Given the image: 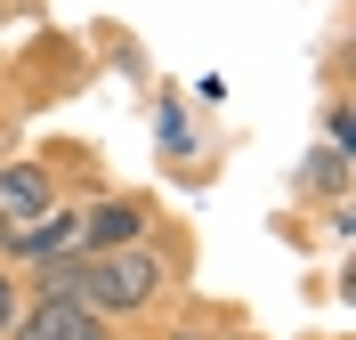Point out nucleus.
<instances>
[{
  "label": "nucleus",
  "instance_id": "f257e3e1",
  "mask_svg": "<svg viewBox=\"0 0 356 340\" xmlns=\"http://www.w3.org/2000/svg\"><path fill=\"white\" fill-rule=\"evenodd\" d=\"M178 292H195V227L162 211L146 227V243H122V251H97L89 259V308L130 340L170 308Z\"/></svg>",
  "mask_w": 356,
  "mask_h": 340
},
{
  "label": "nucleus",
  "instance_id": "f03ea898",
  "mask_svg": "<svg viewBox=\"0 0 356 340\" xmlns=\"http://www.w3.org/2000/svg\"><path fill=\"white\" fill-rule=\"evenodd\" d=\"M89 81V41H65V33H41V41H24L0 57V90L17 97L24 113L49 106V97H65Z\"/></svg>",
  "mask_w": 356,
  "mask_h": 340
},
{
  "label": "nucleus",
  "instance_id": "7ed1b4c3",
  "mask_svg": "<svg viewBox=\"0 0 356 340\" xmlns=\"http://www.w3.org/2000/svg\"><path fill=\"white\" fill-rule=\"evenodd\" d=\"M81 211V251L97 259V251H122V243H146V227L162 219V195L154 186H97Z\"/></svg>",
  "mask_w": 356,
  "mask_h": 340
},
{
  "label": "nucleus",
  "instance_id": "20e7f679",
  "mask_svg": "<svg viewBox=\"0 0 356 340\" xmlns=\"http://www.w3.org/2000/svg\"><path fill=\"white\" fill-rule=\"evenodd\" d=\"M154 154H162V170H178L186 186L211 179V154H202V138H195V106L178 97V81L154 90Z\"/></svg>",
  "mask_w": 356,
  "mask_h": 340
},
{
  "label": "nucleus",
  "instance_id": "39448f33",
  "mask_svg": "<svg viewBox=\"0 0 356 340\" xmlns=\"http://www.w3.org/2000/svg\"><path fill=\"white\" fill-rule=\"evenodd\" d=\"M291 203L300 211H340V203H356V154H340V146H300V162H291Z\"/></svg>",
  "mask_w": 356,
  "mask_h": 340
},
{
  "label": "nucleus",
  "instance_id": "423d86ee",
  "mask_svg": "<svg viewBox=\"0 0 356 340\" xmlns=\"http://www.w3.org/2000/svg\"><path fill=\"white\" fill-rule=\"evenodd\" d=\"M65 195H57V179H49V162L33 154V138H24L17 154H0V219L24 227V219H41V211H57Z\"/></svg>",
  "mask_w": 356,
  "mask_h": 340
},
{
  "label": "nucleus",
  "instance_id": "0eeeda50",
  "mask_svg": "<svg viewBox=\"0 0 356 340\" xmlns=\"http://www.w3.org/2000/svg\"><path fill=\"white\" fill-rule=\"evenodd\" d=\"M65 251H81V211L73 203H57V211H41V219H24V227H8L0 235V259L8 268H41V259H65Z\"/></svg>",
  "mask_w": 356,
  "mask_h": 340
},
{
  "label": "nucleus",
  "instance_id": "6e6552de",
  "mask_svg": "<svg viewBox=\"0 0 356 340\" xmlns=\"http://www.w3.org/2000/svg\"><path fill=\"white\" fill-rule=\"evenodd\" d=\"M33 154L49 162V179H57L65 203H89L97 186H113V179H106V154H97L89 138H73V130H41V138H33Z\"/></svg>",
  "mask_w": 356,
  "mask_h": 340
},
{
  "label": "nucleus",
  "instance_id": "1a4fd4ad",
  "mask_svg": "<svg viewBox=\"0 0 356 340\" xmlns=\"http://www.w3.org/2000/svg\"><path fill=\"white\" fill-rule=\"evenodd\" d=\"M0 340H122V332L97 308H81V300H24Z\"/></svg>",
  "mask_w": 356,
  "mask_h": 340
},
{
  "label": "nucleus",
  "instance_id": "9d476101",
  "mask_svg": "<svg viewBox=\"0 0 356 340\" xmlns=\"http://www.w3.org/2000/svg\"><path fill=\"white\" fill-rule=\"evenodd\" d=\"M227 324H243V308H227V300H202V292H178L146 332L130 340H227Z\"/></svg>",
  "mask_w": 356,
  "mask_h": 340
},
{
  "label": "nucleus",
  "instance_id": "9b49d317",
  "mask_svg": "<svg viewBox=\"0 0 356 340\" xmlns=\"http://www.w3.org/2000/svg\"><path fill=\"white\" fill-rule=\"evenodd\" d=\"M24 300H81L89 308V251H65V259L24 268Z\"/></svg>",
  "mask_w": 356,
  "mask_h": 340
},
{
  "label": "nucleus",
  "instance_id": "f8f14e48",
  "mask_svg": "<svg viewBox=\"0 0 356 340\" xmlns=\"http://www.w3.org/2000/svg\"><path fill=\"white\" fill-rule=\"evenodd\" d=\"M316 122H324V146H340V154H356V97H348V90H324V106H316Z\"/></svg>",
  "mask_w": 356,
  "mask_h": 340
},
{
  "label": "nucleus",
  "instance_id": "ddd939ff",
  "mask_svg": "<svg viewBox=\"0 0 356 340\" xmlns=\"http://www.w3.org/2000/svg\"><path fill=\"white\" fill-rule=\"evenodd\" d=\"M89 41H97V57H113V65L130 73V81H146V49H138L130 33H122V24H97V33H89Z\"/></svg>",
  "mask_w": 356,
  "mask_h": 340
},
{
  "label": "nucleus",
  "instance_id": "4468645a",
  "mask_svg": "<svg viewBox=\"0 0 356 340\" xmlns=\"http://www.w3.org/2000/svg\"><path fill=\"white\" fill-rule=\"evenodd\" d=\"M24 122H33V113H24L17 97L0 90V154H17V146H24Z\"/></svg>",
  "mask_w": 356,
  "mask_h": 340
},
{
  "label": "nucleus",
  "instance_id": "2eb2a0df",
  "mask_svg": "<svg viewBox=\"0 0 356 340\" xmlns=\"http://www.w3.org/2000/svg\"><path fill=\"white\" fill-rule=\"evenodd\" d=\"M17 308H24V275L8 268V259H0V332L17 324Z\"/></svg>",
  "mask_w": 356,
  "mask_h": 340
},
{
  "label": "nucleus",
  "instance_id": "dca6fc26",
  "mask_svg": "<svg viewBox=\"0 0 356 340\" xmlns=\"http://www.w3.org/2000/svg\"><path fill=\"white\" fill-rule=\"evenodd\" d=\"M227 340H267V332H259V324L243 316V324H227Z\"/></svg>",
  "mask_w": 356,
  "mask_h": 340
},
{
  "label": "nucleus",
  "instance_id": "f3484780",
  "mask_svg": "<svg viewBox=\"0 0 356 340\" xmlns=\"http://www.w3.org/2000/svg\"><path fill=\"white\" fill-rule=\"evenodd\" d=\"M0 17H8V0H0Z\"/></svg>",
  "mask_w": 356,
  "mask_h": 340
},
{
  "label": "nucleus",
  "instance_id": "a211bd4d",
  "mask_svg": "<svg viewBox=\"0 0 356 340\" xmlns=\"http://www.w3.org/2000/svg\"><path fill=\"white\" fill-rule=\"evenodd\" d=\"M0 57H8V41H0Z\"/></svg>",
  "mask_w": 356,
  "mask_h": 340
},
{
  "label": "nucleus",
  "instance_id": "6ab92c4d",
  "mask_svg": "<svg viewBox=\"0 0 356 340\" xmlns=\"http://www.w3.org/2000/svg\"><path fill=\"white\" fill-rule=\"evenodd\" d=\"M0 235H8V219H0Z\"/></svg>",
  "mask_w": 356,
  "mask_h": 340
}]
</instances>
